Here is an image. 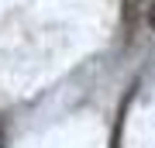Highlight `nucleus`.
Wrapping results in <instances>:
<instances>
[{
	"label": "nucleus",
	"instance_id": "nucleus-1",
	"mask_svg": "<svg viewBox=\"0 0 155 148\" xmlns=\"http://www.w3.org/2000/svg\"><path fill=\"white\" fill-rule=\"evenodd\" d=\"M148 24L155 28V0H152V4H148Z\"/></svg>",
	"mask_w": 155,
	"mask_h": 148
}]
</instances>
